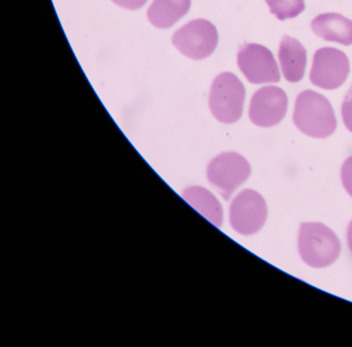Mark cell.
I'll return each mask as SVG.
<instances>
[{
    "label": "cell",
    "mask_w": 352,
    "mask_h": 347,
    "mask_svg": "<svg viewBox=\"0 0 352 347\" xmlns=\"http://www.w3.org/2000/svg\"><path fill=\"white\" fill-rule=\"evenodd\" d=\"M294 122L302 134L315 138H327L337 128L329 99L313 90L302 91L296 97Z\"/></svg>",
    "instance_id": "obj_1"
},
{
    "label": "cell",
    "mask_w": 352,
    "mask_h": 347,
    "mask_svg": "<svg viewBox=\"0 0 352 347\" xmlns=\"http://www.w3.org/2000/svg\"><path fill=\"white\" fill-rule=\"evenodd\" d=\"M298 245L300 257L313 268L331 266L341 252L337 235L322 223H302Z\"/></svg>",
    "instance_id": "obj_2"
},
{
    "label": "cell",
    "mask_w": 352,
    "mask_h": 347,
    "mask_svg": "<svg viewBox=\"0 0 352 347\" xmlns=\"http://www.w3.org/2000/svg\"><path fill=\"white\" fill-rule=\"evenodd\" d=\"M244 85L232 72H222L213 81L210 91L209 105L218 121L230 124L242 117L245 101Z\"/></svg>",
    "instance_id": "obj_3"
},
{
    "label": "cell",
    "mask_w": 352,
    "mask_h": 347,
    "mask_svg": "<svg viewBox=\"0 0 352 347\" xmlns=\"http://www.w3.org/2000/svg\"><path fill=\"white\" fill-rule=\"evenodd\" d=\"M172 41L183 55L195 60L205 59L217 47V29L209 21L197 19L178 29Z\"/></svg>",
    "instance_id": "obj_4"
},
{
    "label": "cell",
    "mask_w": 352,
    "mask_h": 347,
    "mask_svg": "<svg viewBox=\"0 0 352 347\" xmlns=\"http://www.w3.org/2000/svg\"><path fill=\"white\" fill-rule=\"evenodd\" d=\"M251 167L246 158L234 152L222 153L208 165L207 177L212 185L228 200L234 190L242 185L249 176Z\"/></svg>",
    "instance_id": "obj_5"
},
{
    "label": "cell",
    "mask_w": 352,
    "mask_h": 347,
    "mask_svg": "<svg viewBox=\"0 0 352 347\" xmlns=\"http://www.w3.org/2000/svg\"><path fill=\"white\" fill-rule=\"evenodd\" d=\"M267 202L254 190H243L230 204V224L241 235H250L261 231L267 221Z\"/></svg>",
    "instance_id": "obj_6"
},
{
    "label": "cell",
    "mask_w": 352,
    "mask_h": 347,
    "mask_svg": "<svg viewBox=\"0 0 352 347\" xmlns=\"http://www.w3.org/2000/svg\"><path fill=\"white\" fill-rule=\"evenodd\" d=\"M349 72V59L344 52L335 48H321L313 57L310 81L319 88L335 90L345 83Z\"/></svg>",
    "instance_id": "obj_7"
},
{
    "label": "cell",
    "mask_w": 352,
    "mask_h": 347,
    "mask_svg": "<svg viewBox=\"0 0 352 347\" xmlns=\"http://www.w3.org/2000/svg\"><path fill=\"white\" fill-rule=\"evenodd\" d=\"M238 65L252 84L278 83L281 78L272 52L258 43H244L238 53Z\"/></svg>",
    "instance_id": "obj_8"
},
{
    "label": "cell",
    "mask_w": 352,
    "mask_h": 347,
    "mask_svg": "<svg viewBox=\"0 0 352 347\" xmlns=\"http://www.w3.org/2000/svg\"><path fill=\"white\" fill-rule=\"evenodd\" d=\"M288 98L279 87L265 86L253 94L249 105V118L255 125L272 127L285 117Z\"/></svg>",
    "instance_id": "obj_9"
},
{
    "label": "cell",
    "mask_w": 352,
    "mask_h": 347,
    "mask_svg": "<svg viewBox=\"0 0 352 347\" xmlns=\"http://www.w3.org/2000/svg\"><path fill=\"white\" fill-rule=\"evenodd\" d=\"M280 65L284 78L290 83H298L304 78L307 65V51L298 39L284 35L280 43Z\"/></svg>",
    "instance_id": "obj_10"
},
{
    "label": "cell",
    "mask_w": 352,
    "mask_h": 347,
    "mask_svg": "<svg viewBox=\"0 0 352 347\" xmlns=\"http://www.w3.org/2000/svg\"><path fill=\"white\" fill-rule=\"evenodd\" d=\"M313 32L327 41L352 45V21L336 12L318 14L311 22Z\"/></svg>",
    "instance_id": "obj_11"
},
{
    "label": "cell",
    "mask_w": 352,
    "mask_h": 347,
    "mask_svg": "<svg viewBox=\"0 0 352 347\" xmlns=\"http://www.w3.org/2000/svg\"><path fill=\"white\" fill-rule=\"evenodd\" d=\"M182 196L210 222L217 227H221L223 221L221 204L209 190L201 186H191L183 191Z\"/></svg>",
    "instance_id": "obj_12"
},
{
    "label": "cell",
    "mask_w": 352,
    "mask_h": 347,
    "mask_svg": "<svg viewBox=\"0 0 352 347\" xmlns=\"http://www.w3.org/2000/svg\"><path fill=\"white\" fill-rule=\"evenodd\" d=\"M191 0H154L147 17L154 26L166 29L188 12Z\"/></svg>",
    "instance_id": "obj_13"
},
{
    "label": "cell",
    "mask_w": 352,
    "mask_h": 347,
    "mask_svg": "<svg viewBox=\"0 0 352 347\" xmlns=\"http://www.w3.org/2000/svg\"><path fill=\"white\" fill-rule=\"evenodd\" d=\"M272 14L280 21L298 17L305 10V0H265Z\"/></svg>",
    "instance_id": "obj_14"
},
{
    "label": "cell",
    "mask_w": 352,
    "mask_h": 347,
    "mask_svg": "<svg viewBox=\"0 0 352 347\" xmlns=\"http://www.w3.org/2000/svg\"><path fill=\"white\" fill-rule=\"evenodd\" d=\"M341 112L346 128L352 132V84L344 97Z\"/></svg>",
    "instance_id": "obj_15"
},
{
    "label": "cell",
    "mask_w": 352,
    "mask_h": 347,
    "mask_svg": "<svg viewBox=\"0 0 352 347\" xmlns=\"http://www.w3.org/2000/svg\"><path fill=\"white\" fill-rule=\"evenodd\" d=\"M341 179L346 191L352 196V156L346 159L342 165Z\"/></svg>",
    "instance_id": "obj_16"
},
{
    "label": "cell",
    "mask_w": 352,
    "mask_h": 347,
    "mask_svg": "<svg viewBox=\"0 0 352 347\" xmlns=\"http://www.w3.org/2000/svg\"><path fill=\"white\" fill-rule=\"evenodd\" d=\"M112 1L118 4L121 8H127V10H138V8L145 6L147 0H112Z\"/></svg>",
    "instance_id": "obj_17"
},
{
    "label": "cell",
    "mask_w": 352,
    "mask_h": 347,
    "mask_svg": "<svg viewBox=\"0 0 352 347\" xmlns=\"http://www.w3.org/2000/svg\"><path fill=\"white\" fill-rule=\"evenodd\" d=\"M347 241L348 245H349L350 250H351L352 252V221L351 222L349 223V225H348Z\"/></svg>",
    "instance_id": "obj_18"
}]
</instances>
